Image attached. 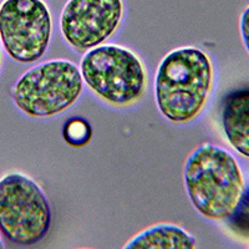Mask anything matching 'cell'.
<instances>
[{"label":"cell","mask_w":249,"mask_h":249,"mask_svg":"<svg viewBox=\"0 0 249 249\" xmlns=\"http://www.w3.org/2000/svg\"><path fill=\"white\" fill-rule=\"evenodd\" d=\"M213 86L214 65L206 51L196 46L173 49L156 70L157 110L172 124H190L206 108Z\"/></svg>","instance_id":"1"},{"label":"cell","mask_w":249,"mask_h":249,"mask_svg":"<svg viewBox=\"0 0 249 249\" xmlns=\"http://www.w3.org/2000/svg\"><path fill=\"white\" fill-rule=\"evenodd\" d=\"M183 182L191 203L211 221H228L247 190L237 159L226 148L208 142L190 153Z\"/></svg>","instance_id":"2"},{"label":"cell","mask_w":249,"mask_h":249,"mask_svg":"<svg viewBox=\"0 0 249 249\" xmlns=\"http://www.w3.org/2000/svg\"><path fill=\"white\" fill-rule=\"evenodd\" d=\"M80 71L85 85L112 107L135 106L147 92L148 71L143 60L122 45L105 43L84 53Z\"/></svg>","instance_id":"3"},{"label":"cell","mask_w":249,"mask_h":249,"mask_svg":"<svg viewBox=\"0 0 249 249\" xmlns=\"http://www.w3.org/2000/svg\"><path fill=\"white\" fill-rule=\"evenodd\" d=\"M85 82L75 62L54 59L25 71L12 89L14 105L33 119H49L79 101Z\"/></svg>","instance_id":"4"},{"label":"cell","mask_w":249,"mask_h":249,"mask_svg":"<svg viewBox=\"0 0 249 249\" xmlns=\"http://www.w3.org/2000/svg\"><path fill=\"white\" fill-rule=\"evenodd\" d=\"M51 208L36 181L21 172L0 178V234L9 243L31 247L48 235Z\"/></svg>","instance_id":"5"},{"label":"cell","mask_w":249,"mask_h":249,"mask_svg":"<svg viewBox=\"0 0 249 249\" xmlns=\"http://www.w3.org/2000/svg\"><path fill=\"white\" fill-rule=\"evenodd\" d=\"M54 21L44 0H3L0 43L19 64H34L48 53Z\"/></svg>","instance_id":"6"},{"label":"cell","mask_w":249,"mask_h":249,"mask_svg":"<svg viewBox=\"0 0 249 249\" xmlns=\"http://www.w3.org/2000/svg\"><path fill=\"white\" fill-rule=\"evenodd\" d=\"M124 17V0H68L59 18L60 33L71 49L84 54L116 34Z\"/></svg>","instance_id":"7"},{"label":"cell","mask_w":249,"mask_h":249,"mask_svg":"<svg viewBox=\"0 0 249 249\" xmlns=\"http://www.w3.org/2000/svg\"><path fill=\"white\" fill-rule=\"evenodd\" d=\"M221 124L228 144L249 160V89L232 91L224 97Z\"/></svg>","instance_id":"8"},{"label":"cell","mask_w":249,"mask_h":249,"mask_svg":"<svg viewBox=\"0 0 249 249\" xmlns=\"http://www.w3.org/2000/svg\"><path fill=\"white\" fill-rule=\"evenodd\" d=\"M196 238L184 228L172 223H161L142 231L131 238L126 249H193Z\"/></svg>","instance_id":"9"},{"label":"cell","mask_w":249,"mask_h":249,"mask_svg":"<svg viewBox=\"0 0 249 249\" xmlns=\"http://www.w3.org/2000/svg\"><path fill=\"white\" fill-rule=\"evenodd\" d=\"M92 130L86 120L71 119L64 127V139L72 147H84L90 142Z\"/></svg>","instance_id":"10"},{"label":"cell","mask_w":249,"mask_h":249,"mask_svg":"<svg viewBox=\"0 0 249 249\" xmlns=\"http://www.w3.org/2000/svg\"><path fill=\"white\" fill-rule=\"evenodd\" d=\"M235 232L249 238V188H247L234 214L230 218Z\"/></svg>","instance_id":"11"},{"label":"cell","mask_w":249,"mask_h":249,"mask_svg":"<svg viewBox=\"0 0 249 249\" xmlns=\"http://www.w3.org/2000/svg\"><path fill=\"white\" fill-rule=\"evenodd\" d=\"M239 33L244 48L249 54V5L244 9L239 18Z\"/></svg>","instance_id":"12"},{"label":"cell","mask_w":249,"mask_h":249,"mask_svg":"<svg viewBox=\"0 0 249 249\" xmlns=\"http://www.w3.org/2000/svg\"><path fill=\"white\" fill-rule=\"evenodd\" d=\"M1 64H3V56H1V50H0V69H1Z\"/></svg>","instance_id":"13"},{"label":"cell","mask_w":249,"mask_h":249,"mask_svg":"<svg viewBox=\"0 0 249 249\" xmlns=\"http://www.w3.org/2000/svg\"><path fill=\"white\" fill-rule=\"evenodd\" d=\"M4 248V244H3V241H1V234H0V249Z\"/></svg>","instance_id":"14"}]
</instances>
